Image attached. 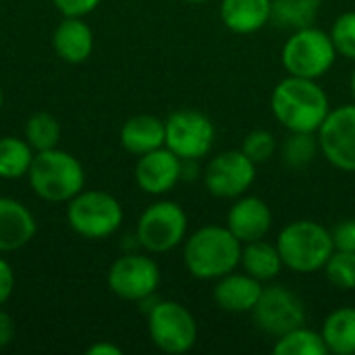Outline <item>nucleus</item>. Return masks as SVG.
<instances>
[{
  "label": "nucleus",
  "mask_w": 355,
  "mask_h": 355,
  "mask_svg": "<svg viewBox=\"0 0 355 355\" xmlns=\"http://www.w3.org/2000/svg\"><path fill=\"white\" fill-rule=\"evenodd\" d=\"M318 150H320V144L314 133L289 131V135L281 144V158L289 168L300 171L314 162Z\"/></svg>",
  "instance_id": "a878e982"
},
{
  "label": "nucleus",
  "mask_w": 355,
  "mask_h": 355,
  "mask_svg": "<svg viewBox=\"0 0 355 355\" xmlns=\"http://www.w3.org/2000/svg\"><path fill=\"white\" fill-rule=\"evenodd\" d=\"M164 146L181 160L204 158L212 150L216 137V129L210 116L191 108L173 112L164 121Z\"/></svg>",
  "instance_id": "1a4fd4ad"
},
{
  "label": "nucleus",
  "mask_w": 355,
  "mask_h": 355,
  "mask_svg": "<svg viewBox=\"0 0 355 355\" xmlns=\"http://www.w3.org/2000/svg\"><path fill=\"white\" fill-rule=\"evenodd\" d=\"M349 89H352V96H354V100H355V69L352 71V79H349Z\"/></svg>",
  "instance_id": "c9c22d12"
},
{
  "label": "nucleus",
  "mask_w": 355,
  "mask_h": 355,
  "mask_svg": "<svg viewBox=\"0 0 355 355\" xmlns=\"http://www.w3.org/2000/svg\"><path fill=\"white\" fill-rule=\"evenodd\" d=\"M241 266H243V272L264 283V281L277 279L285 264H283L277 243L272 245L264 239H258V241L245 243L241 252Z\"/></svg>",
  "instance_id": "412c9836"
},
{
  "label": "nucleus",
  "mask_w": 355,
  "mask_h": 355,
  "mask_svg": "<svg viewBox=\"0 0 355 355\" xmlns=\"http://www.w3.org/2000/svg\"><path fill=\"white\" fill-rule=\"evenodd\" d=\"M277 248L283 264L300 275H312L324 268L335 252L333 235L316 220L289 223L277 237Z\"/></svg>",
  "instance_id": "7ed1b4c3"
},
{
  "label": "nucleus",
  "mask_w": 355,
  "mask_h": 355,
  "mask_svg": "<svg viewBox=\"0 0 355 355\" xmlns=\"http://www.w3.org/2000/svg\"><path fill=\"white\" fill-rule=\"evenodd\" d=\"M183 179V160L166 146L141 154L135 164V183L150 196L168 193Z\"/></svg>",
  "instance_id": "4468645a"
},
{
  "label": "nucleus",
  "mask_w": 355,
  "mask_h": 355,
  "mask_svg": "<svg viewBox=\"0 0 355 355\" xmlns=\"http://www.w3.org/2000/svg\"><path fill=\"white\" fill-rule=\"evenodd\" d=\"M329 33L337 52L349 60H355V10L339 15Z\"/></svg>",
  "instance_id": "c756f323"
},
{
  "label": "nucleus",
  "mask_w": 355,
  "mask_h": 355,
  "mask_svg": "<svg viewBox=\"0 0 355 355\" xmlns=\"http://www.w3.org/2000/svg\"><path fill=\"white\" fill-rule=\"evenodd\" d=\"M67 220L71 229L87 239L110 237L123 223V206L108 191H79L69 200Z\"/></svg>",
  "instance_id": "423d86ee"
},
{
  "label": "nucleus",
  "mask_w": 355,
  "mask_h": 355,
  "mask_svg": "<svg viewBox=\"0 0 355 355\" xmlns=\"http://www.w3.org/2000/svg\"><path fill=\"white\" fill-rule=\"evenodd\" d=\"M270 108L287 131L318 133L331 112V102L316 79L287 75L272 89Z\"/></svg>",
  "instance_id": "f257e3e1"
},
{
  "label": "nucleus",
  "mask_w": 355,
  "mask_h": 355,
  "mask_svg": "<svg viewBox=\"0 0 355 355\" xmlns=\"http://www.w3.org/2000/svg\"><path fill=\"white\" fill-rule=\"evenodd\" d=\"M243 243L220 225H206L189 235L183 248V262L191 277L218 281L241 266Z\"/></svg>",
  "instance_id": "f03ea898"
},
{
  "label": "nucleus",
  "mask_w": 355,
  "mask_h": 355,
  "mask_svg": "<svg viewBox=\"0 0 355 355\" xmlns=\"http://www.w3.org/2000/svg\"><path fill=\"white\" fill-rule=\"evenodd\" d=\"M241 152L254 162V164H262L268 162L275 152H277V139L270 131L266 129H254L243 137L241 144Z\"/></svg>",
  "instance_id": "c85d7f7f"
},
{
  "label": "nucleus",
  "mask_w": 355,
  "mask_h": 355,
  "mask_svg": "<svg viewBox=\"0 0 355 355\" xmlns=\"http://www.w3.org/2000/svg\"><path fill=\"white\" fill-rule=\"evenodd\" d=\"M31 189L46 202H69L85 185L81 162L58 148L35 152L27 173Z\"/></svg>",
  "instance_id": "20e7f679"
},
{
  "label": "nucleus",
  "mask_w": 355,
  "mask_h": 355,
  "mask_svg": "<svg viewBox=\"0 0 355 355\" xmlns=\"http://www.w3.org/2000/svg\"><path fill=\"white\" fill-rule=\"evenodd\" d=\"M33 148L27 139L12 135L0 137V179H21L29 173L33 162Z\"/></svg>",
  "instance_id": "b1692460"
},
{
  "label": "nucleus",
  "mask_w": 355,
  "mask_h": 355,
  "mask_svg": "<svg viewBox=\"0 0 355 355\" xmlns=\"http://www.w3.org/2000/svg\"><path fill=\"white\" fill-rule=\"evenodd\" d=\"M318 144L324 158L339 171L355 173V104L331 108L318 129Z\"/></svg>",
  "instance_id": "ddd939ff"
},
{
  "label": "nucleus",
  "mask_w": 355,
  "mask_h": 355,
  "mask_svg": "<svg viewBox=\"0 0 355 355\" xmlns=\"http://www.w3.org/2000/svg\"><path fill=\"white\" fill-rule=\"evenodd\" d=\"M87 355H123V349L116 347L114 343H108V341H100V343H94L92 347H87Z\"/></svg>",
  "instance_id": "f704fd0d"
},
{
  "label": "nucleus",
  "mask_w": 355,
  "mask_h": 355,
  "mask_svg": "<svg viewBox=\"0 0 355 355\" xmlns=\"http://www.w3.org/2000/svg\"><path fill=\"white\" fill-rule=\"evenodd\" d=\"M256 327L270 335L281 337L306 322V308L304 302L289 289L281 285L264 287L258 304L252 310Z\"/></svg>",
  "instance_id": "9d476101"
},
{
  "label": "nucleus",
  "mask_w": 355,
  "mask_h": 355,
  "mask_svg": "<svg viewBox=\"0 0 355 355\" xmlns=\"http://www.w3.org/2000/svg\"><path fill=\"white\" fill-rule=\"evenodd\" d=\"M322 270L337 289H355V252L335 250Z\"/></svg>",
  "instance_id": "cd10ccee"
},
{
  "label": "nucleus",
  "mask_w": 355,
  "mask_h": 355,
  "mask_svg": "<svg viewBox=\"0 0 355 355\" xmlns=\"http://www.w3.org/2000/svg\"><path fill=\"white\" fill-rule=\"evenodd\" d=\"M33 214L12 198H0V254L17 252L35 237Z\"/></svg>",
  "instance_id": "f3484780"
},
{
  "label": "nucleus",
  "mask_w": 355,
  "mask_h": 355,
  "mask_svg": "<svg viewBox=\"0 0 355 355\" xmlns=\"http://www.w3.org/2000/svg\"><path fill=\"white\" fill-rule=\"evenodd\" d=\"M272 0H223L220 19L227 29L239 35L260 31L270 23Z\"/></svg>",
  "instance_id": "6ab92c4d"
},
{
  "label": "nucleus",
  "mask_w": 355,
  "mask_h": 355,
  "mask_svg": "<svg viewBox=\"0 0 355 355\" xmlns=\"http://www.w3.org/2000/svg\"><path fill=\"white\" fill-rule=\"evenodd\" d=\"M148 333L160 352L187 354L198 341V322L183 304L158 302L148 314Z\"/></svg>",
  "instance_id": "0eeeda50"
},
{
  "label": "nucleus",
  "mask_w": 355,
  "mask_h": 355,
  "mask_svg": "<svg viewBox=\"0 0 355 355\" xmlns=\"http://www.w3.org/2000/svg\"><path fill=\"white\" fill-rule=\"evenodd\" d=\"M0 108H2V89H0Z\"/></svg>",
  "instance_id": "4c0bfd02"
},
{
  "label": "nucleus",
  "mask_w": 355,
  "mask_h": 355,
  "mask_svg": "<svg viewBox=\"0 0 355 355\" xmlns=\"http://www.w3.org/2000/svg\"><path fill=\"white\" fill-rule=\"evenodd\" d=\"M25 139L33 152L52 150L60 141V123L50 112H35L25 123Z\"/></svg>",
  "instance_id": "bb28decb"
},
{
  "label": "nucleus",
  "mask_w": 355,
  "mask_h": 355,
  "mask_svg": "<svg viewBox=\"0 0 355 355\" xmlns=\"http://www.w3.org/2000/svg\"><path fill=\"white\" fill-rule=\"evenodd\" d=\"M262 281L248 272H229L214 285V304L231 314L252 312L262 295Z\"/></svg>",
  "instance_id": "dca6fc26"
},
{
  "label": "nucleus",
  "mask_w": 355,
  "mask_h": 355,
  "mask_svg": "<svg viewBox=\"0 0 355 355\" xmlns=\"http://www.w3.org/2000/svg\"><path fill=\"white\" fill-rule=\"evenodd\" d=\"M183 2H187V4H204L208 0H183Z\"/></svg>",
  "instance_id": "e433bc0d"
},
{
  "label": "nucleus",
  "mask_w": 355,
  "mask_h": 355,
  "mask_svg": "<svg viewBox=\"0 0 355 355\" xmlns=\"http://www.w3.org/2000/svg\"><path fill=\"white\" fill-rule=\"evenodd\" d=\"M331 235H333L335 250L355 252V218H345L339 225H335Z\"/></svg>",
  "instance_id": "7c9ffc66"
},
{
  "label": "nucleus",
  "mask_w": 355,
  "mask_h": 355,
  "mask_svg": "<svg viewBox=\"0 0 355 355\" xmlns=\"http://www.w3.org/2000/svg\"><path fill=\"white\" fill-rule=\"evenodd\" d=\"M337 54L331 33L312 25L289 35L281 50V62L289 75L318 81L333 69Z\"/></svg>",
  "instance_id": "39448f33"
},
{
  "label": "nucleus",
  "mask_w": 355,
  "mask_h": 355,
  "mask_svg": "<svg viewBox=\"0 0 355 355\" xmlns=\"http://www.w3.org/2000/svg\"><path fill=\"white\" fill-rule=\"evenodd\" d=\"M164 121L152 114H137L125 121L121 129V146L135 156L148 154L164 146Z\"/></svg>",
  "instance_id": "aec40b11"
},
{
  "label": "nucleus",
  "mask_w": 355,
  "mask_h": 355,
  "mask_svg": "<svg viewBox=\"0 0 355 355\" xmlns=\"http://www.w3.org/2000/svg\"><path fill=\"white\" fill-rule=\"evenodd\" d=\"M272 227L270 206L256 196H241L227 214V229L245 245L264 239Z\"/></svg>",
  "instance_id": "2eb2a0df"
},
{
  "label": "nucleus",
  "mask_w": 355,
  "mask_h": 355,
  "mask_svg": "<svg viewBox=\"0 0 355 355\" xmlns=\"http://www.w3.org/2000/svg\"><path fill=\"white\" fill-rule=\"evenodd\" d=\"M187 235V214L171 200H160L148 206L137 220V243L152 252L164 254L175 250Z\"/></svg>",
  "instance_id": "6e6552de"
},
{
  "label": "nucleus",
  "mask_w": 355,
  "mask_h": 355,
  "mask_svg": "<svg viewBox=\"0 0 355 355\" xmlns=\"http://www.w3.org/2000/svg\"><path fill=\"white\" fill-rule=\"evenodd\" d=\"M64 17H85L100 6L102 0H52Z\"/></svg>",
  "instance_id": "2f4dec72"
},
{
  "label": "nucleus",
  "mask_w": 355,
  "mask_h": 355,
  "mask_svg": "<svg viewBox=\"0 0 355 355\" xmlns=\"http://www.w3.org/2000/svg\"><path fill=\"white\" fill-rule=\"evenodd\" d=\"M108 289L125 302H144L160 285V268L150 256L127 254L114 260L108 270Z\"/></svg>",
  "instance_id": "9b49d317"
},
{
  "label": "nucleus",
  "mask_w": 355,
  "mask_h": 355,
  "mask_svg": "<svg viewBox=\"0 0 355 355\" xmlns=\"http://www.w3.org/2000/svg\"><path fill=\"white\" fill-rule=\"evenodd\" d=\"M322 0H272L270 23L279 29H304L312 27Z\"/></svg>",
  "instance_id": "5701e85b"
},
{
  "label": "nucleus",
  "mask_w": 355,
  "mask_h": 355,
  "mask_svg": "<svg viewBox=\"0 0 355 355\" xmlns=\"http://www.w3.org/2000/svg\"><path fill=\"white\" fill-rule=\"evenodd\" d=\"M15 339V320L10 318L8 312L0 308V349L10 345Z\"/></svg>",
  "instance_id": "72a5a7b5"
},
{
  "label": "nucleus",
  "mask_w": 355,
  "mask_h": 355,
  "mask_svg": "<svg viewBox=\"0 0 355 355\" xmlns=\"http://www.w3.org/2000/svg\"><path fill=\"white\" fill-rule=\"evenodd\" d=\"M322 339L329 354L355 355V308H339L322 322Z\"/></svg>",
  "instance_id": "4be33fe9"
},
{
  "label": "nucleus",
  "mask_w": 355,
  "mask_h": 355,
  "mask_svg": "<svg viewBox=\"0 0 355 355\" xmlns=\"http://www.w3.org/2000/svg\"><path fill=\"white\" fill-rule=\"evenodd\" d=\"M272 352L275 355H327L329 347L322 339V333H316L306 327H297L277 337Z\"/></svg>",
  "instance_id": "393cba45"
},
{
  "label": "nucleus",
  "mask_w": 355,
  "mask_h": 355,
  "mask_svg": "<svg viewBox=\"0 0 355 355\" xmlns=\"http://www.w3.org/2000/svg\"><path fill=\"white\" fill-rule=\"evenodd\" d=\"M15 291V272H12V266L0 258V308L10 300Z\"/></svg>",
  "instance_id": "473e14b6"
},
{
  "label": "nucleus",
  "mask_w": 355,
  "mask_h": 355,
  "mask_svg": "<svg viewBox=\"0 0 355 355\" xmlns=\"http://www.w3.org/2000/svg\"><path fill=\"white\" fill-rule=\"evenodd\" d=\"M52 46L58 58L69 64H81L92 56L94 31L83 17H64L52 35Z\"/></svg>",
  "instance_id": "a211bd4d"
},
{
  "label": "nucleus",
  "mask_w": 355,
  "mask_h": 355,
  "mask_svg": "<svg viewBox=\"0 0 355 355\" xmlns=\"http://www.w3.org/2000/svg\"><path fill=\"white\" fill-rule=\"evenodd\" d=\"M256 181V164L241 150H227L214 156L204 171L206 189L220 200L241 198Z\"/></svg>",
  "instance_id": "f8f14e48"
}]
</instances>
